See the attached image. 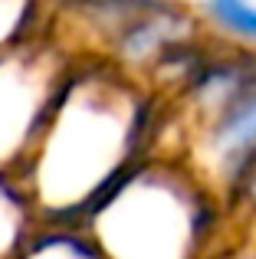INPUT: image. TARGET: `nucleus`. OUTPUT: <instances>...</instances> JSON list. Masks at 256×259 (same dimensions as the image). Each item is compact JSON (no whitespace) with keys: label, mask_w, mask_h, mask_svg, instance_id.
Wrapping results in <instances>:
<instances>
[{"label":"nucleus","mask_w":256,"mask_h":259,"mask_svg":"<svg viewBox=\"0 0 256 259\" xmlns=\"http://www.w3.org/2000/svg\"><path fill=\"white\" fill-rule=\"evenodd\" d=\"M36 230V213L17 177L0 174V259H17Z\"/></svg>","instance_id":"7"},{"label":"nucleus","mask_w":256,"mask_h":259,"mask_svg":"<svg viewBox=\"0 0 256 259\" xmlns=\"http://www.w3.org/2000/svg\"><path fill=\"white\" fill-rule=\"evenodd\" d=\"M158 95L109 59H72L17 184L43 230H79L154 154Z\"/></svg>","instance_id":"1"},{"label":"nucleus","mask_w":256,"mask_h":259,"mask_svg":"<svg viewBox=\"0 0 256 259\" xmlns=\"http://www.w3.org/2000/svg\"><path fill=\"white\" fill-rule=\"evenodd\" d=\"M17 259H102L82 230H43L33 233Z\"/></svg>","instance_id":"8"},{"label":"nucleus","mask_w":256,"mask_h":259,"mask_svg":"<svg viewBox=\"0 0 256 259\" xmlns=\"http://www.w3.org/2000/svg\"><path fill=\"white\" fill-rule=\"evenodd\" d=\"M197 13L214 39L256 53V0H200Z\"/></svg>","instance_id":"6"},{"label":"nucleus","mask_w":256,"mask_h":259,"mask_svg":"<svg viewBox=\"0 0 256 259\" xmlns=\"http://www.w3.org/2000/svg\"><path fill=\"white\" fill-rule=\"evenodd\" d=\"M43 0H0V50L33 36V13Z\"/></svg>","instance_id":"9"},{"label":"nucleus","mask_w":256,"mask_h":259,"mask_svg":"<svg viewBox=\"0 0 256 259\" xmlns=\"http://www.w3.org/2000/svg\"><path fill=\"white\" fill-rule=\"evenodd\" d=\"M204 20L184 0H151L141 13L125 20L109 39L102 56L125 69L128 76L145 79V72L181 43L204 36Z\"/></svg>","instance_id":"5"},{"label":"nucleus","mask_w":256,"mask_h":259,"mask_svg":"<svg viewBox=\"0 0 256 259\" xmlns=\"http://www.w3.org/2000/svg\"><path fill=\"white\" fill-rule=\"evenodd\" d=\"M230 227L227 203L181 154H151L132 167L82 220L102 259H210Z\"/></svg>","instance_id":"2"},{"label":"nucleus","mask_w":256,"mask_h":259,"mask_svg":"<svg viewBox=\"0 0 256 259\" xmlns=\"http://www.w3.org/2000/svg\"><path fill=\"white\" fill-rule=\"evenodd\" d=\"M72 59L39 33L0 50V174L26 164Z\"/></svg>","instance_id":"3"},{"label":"nucleus","mask_w":256,"mask_h":259,"mask_svg":"<svg viewBox=\"0 0 256 259\" xmlns=\"http://www.w3.org/2000/svg\"><path fill=\"white\" fill-rule=\"evenodd\" d=\"M178 154L220 200H227L240 177L256 164V72L214 118L191 128Z\"/></svg>","instance_id":"4"}]
</instances>
